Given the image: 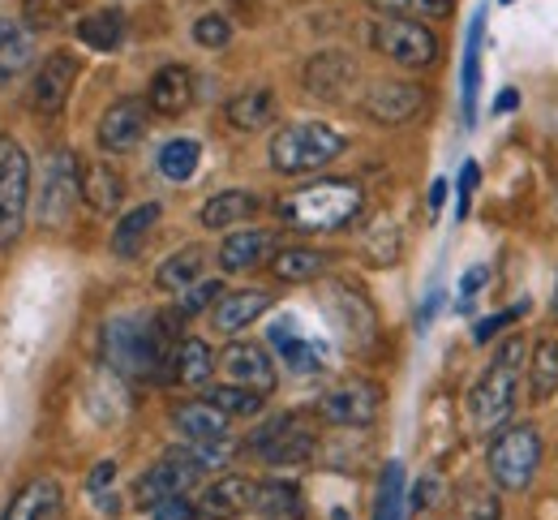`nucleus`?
I'll list each match as a JSON object with an SVG mask.
<instances>
[{
  "mask_svg": "<svg viewBox=\"0 0 558 520\" xmlns=\"http://www.w3.org/2000/svg\"><path fill=\"white\" fill-rule=\"evenodd\" d=\"M271 293L263 289H236V293H223V298L210 305V327L219 336H241L254 318H263L271 310Z\"/></svg>",
  "mask_w": 558,
  "mask_h": 520,
  "instance_id": "20",
  "label": "nucleus"
},
{
  "mask_svg": "<svg viewBox=\"0 0 558 520\" xmlns=\"http://www.w3.org/2000/svg\"><path fill=\"white\" fill-rule=\"evenodd\" d=\"M194 99H198V77L190 65H163V70H155L150 86H146V104L159 117H185L194 108Z\"/></svg>",
  "mask_w": 558,
  "mask_h": 520,
  "instance_id": "18",
  "label": "nucleus"
},
{
  "mask_svg": "<svg viewBox=\"0 0 558 520\" xmlns=\"http://www.w3.org/2000/svg\"><path fill=\"white\" fill-rule=\"evenodd\" d=\"M254 499H258V482L245 477V473H219L215 482L203 486L198 495V520H236L245 512H254Z\"/></svg>",
  "mask_w": 558,
  "mask_h": 520,
  "instance_id": "17",
  "label": "nucleus"
},
{
  "mask_svg": "<svg viewBox=\"0 0 558 520\" xmlns=\"http://www.w3.org/2000/svg\"><path fill=\"white\" fill-rule=\"evenodd\" d=\"M429 95L425 86L413 77H374L361 95V112L374 121V125H387V130H400V125H413L421 112H425Z\"/></svg>",
  "mask_w": 558,
  "mask_h": 520,
  "instance_id": "10",
  "label": "nucleus"
},
{
  "mask_svg": "<svg viewBox=\"0 0 558 520\" xmlns=\"http://www.w3.org/2000/svg\"><path fill=\"white\" fill-rule=\"evenodd\" d=\"M374 9L391 13V17H447L456 9V0H369Z\"/></svg>",
  "mask_w": 558,
  "mask_h": 520,
  "instance_id": "42",
  "label": "nucleus"
},
{
  "mask_svg": "<svg viewBox=\"0 0 558 520\" xmlns=\"http://www.w3.org/2000/svg\"><path fill=\"white\" fill-rule=\"evenodd\" d=\"M181 318L168 314H112L99 331V353L121 378H163L172 374V353L181 344L177 336Z\"/></svg>",
  "mask_w": 558,
  "mask_h": 520,
  "instance_id": "1",
  "label": "nucleus"
},
{
  "mask_svg": "<svg viewBox=\"0 0 558 520\" xmlns=\"http://www.w3.org/2000/svg\"><path fill=\"white\" fill-rule=\"evenodd\" d=\"M163 216V207L159 203H138L134 211H125L117 228H112V254L117 258H138L142 245H146V237L155 232V223Z\"/></svg>",
  "mask_w": 558,
  "mask_h": 520,
  "instance_id": "27",
  "label": "nucleus"
},
{
  "mask_svg": "<svg viewBox=\"0 0 558 520\" xmlns=\"http://www.w3.org/2000/svg\"><path fill=\"white\" fill-rule=\"evenodd\" d=\"M203 271H207V250L203 245H185V250H177L172 258H163L155 267V285L163 293H185L190 285L203 280Z\"/></svg>",
  "mask_w": 558,
  "mask_h": 520,
  "instance_id": "31",
  "label": "nucleus"
},
{
  "mask_svg": "<svg viewBox=\"0 0 558 520\" xmlns=\"http://www.w3.org/2000/svg\"><path fill=\"white\" fill-rule=\"evenodd\" d=\"M228 422H232V418L219 413L207 396L185 400V404L172 409V426H177V435H181L185 444H219V439H228Z\"/></svg>",
  "mask_w": 558,
  "mask_h": 520,
  "instance_id": "21",
  "label": "nucleus"
},
{
  "mask_svg": "<svg viewBox=\"0 0 558 520\" xmlns=\"http://www.w3.org/2000/svg\"><path fill=\"white\" fill-rule=\"evenodd\" d=\"M356 82H361V65L352 61L349 52H336V48L310 57L305 70H301V86H305L314 99H323V104H340V99H349Z\"/></svg>",
  "mask_w": 558,
  "mask_h": 520,
  "instance_id": "16",
  "label": "nucleus"
},
{
  "mask_svg": "<svg viewBox=\"0 0 558 520\" xmlns=\"http://www.w3.org/2000/svg\"><path fill=\"white\" fill-rule=\"evenodd\" d=\"M442 203H447V181H442V177H438V181H434V185H429V211H434V216H438V211H442Z\"/></svg>",
  "mask_w": 558,
  "mask_h": 520,
  "instance_id": "51",
  "label": "nucleus"
},
{
  "mask_svg": "<svg viewBox=\"0 0 558 520\" xmlns=\"http://www.w3.org/2000/svg\"><path fill=\"white\" fill-rule=\"evenodd\" d=\"M438 499H442V477H438V473H421L413 495H409V508H413V512H425V508H434Z\"/></svg>",
  "mask_w": 558,
  "mask_h": 520,
  "instance_id": "46",
  "label": "nucleus"
},
{
  "mask_svg": "<svg viewBox=\"0 0 558 520\" xmlns=\"http://www.w3.org/2000/svg\"><path fill=\"white\" fill-rule=\"evenodd\" d=\"M150 520H198V508H194V499H185V495H172V499H159L155 508H146Z\"/></svg>",
  "mask_w": 558,
  "mask_h": 520,
  "instance_id": "48",
  "label": "nucleus"
},
{
  "mask_svg": "<svg viewBox=\"0 0 558 520\" xmlns=\"http://www.w3.org/2000/svg\"><path fill=\"white\" fill-rule=\"evenodd\" d=\"M524 349H529V344H524L520 336L502 340L498 353L489 358L486 371L473 378V387H469V396H464V413H469V426H473V431H502L507 418L515 413L520 378H524V362H529Z\"/></svg>",
  "mask_w": 558,
  "mask_h": 520,
  "instance_id": "3",
  "label": "nucleus"
},
{
  "mask_svg": "<svg viewBox=\"0 0 558 520\" xmlns=\"http://www.w3.org/2000/svg\"><path fill=\"white\" fill-rule=\"evenodd\" d=\"M529 371V400L533 404H546L558 396V340L555 336H542L524 362Z\"/></svg>",
  "mask_w": 558,
  "mask_h": 520,
  "instance_id": "30",
  "label": "nucleus"
},
{
  "mask_svg": "<svg viewBox=\"0 0 558 520\" xmlns=\"http://www.w3.org/2000/svg\"><path fill=\"white\" fill-rule=\"evenodd\" d=\"M35 61V39L22 22H0V86Z\"/></svg>",
  "mask_w": 558,
  "mask_h": 520,
  "instance_id": "36",
  "label": "nucleus"
},
{
  "mask_svg": "<svg viewBox=\"0 0 558 520\" xmlns=\"http://www.w3.org/2000/svg\"><path fill=\"white\" fill-rule=\"evenodd\" d=\"M219 298H223V285L203 276L198 285H190L185 293H177V305H172V314H177V318H194V314L210 310V305H215Z\"/></svg>",
  "mask_w": 558,
  "mask_h": 520,
  "instance_id": "41",
  "label": "nucleus"
},
{
  "mask_svg": "<svg viewBox=\"0 0 558 520\" xmlns=\"http://www.w3.org/2000/svg\"><path fill=\"white\" fill-rule=\"evenodd\" d=\"M258 194H250V190H219V194H210L207 203H203V211H198V223L210 228V232H232V228H241L245 220H254L258 216Z\"/></svg>",
  "mask_w": 558,
  "mask_h": 520,
  "instance_id": "25",
  "label": "nucleus"
},
{
  "mask_svg": "<svg viewBox=\"0 0 558 520\" xmlns=\"http://www.w3.org/2000/svg\"><path fill=\"white\" fill-rule=\"evenodd\" d=\"M482 44H486V13L473 17L469 44H464V77H460V99H464V125L477 121V90H482Z\"/></svg>",
  "mask_w": 558,
  "mask_h": 520,
  "instance_id": "34",
  "label": "nucleus"
},
{
  "mask_svg": "<svg viewBox=\"0 0 558 520\" xmlns=\"http://www.w3.org/2000/svg\"><path fill=\"white\" fill-rule=\"evenodd\" d=\"M344 150H349V138L340 130H331L323 121H292V125L276 130L267 155H271V168L276 172L301 177V172H318V168L336 164Z\"/></svg>",
  "mask_w": 558,
  "mask_h": 520,
  "instance_id": "4",
  "label": "nucleus"
},
{
  "mask_svg": "<svg viewBox=\"0 0 558 520\" xmlns=\"http://www.w3.org/2000/svg\"><path fill=\"white\" fill-rule=\"evenodd\" d=\"M271 254H276V232H267V228H232L219 241V254L215 258H219V271L241 276V271L263 267Z\"/></svg>",
  "mask_w": 558,
  "mask_h": 520,
  "instance_id": "19",
  "label": "nucleus"
},
{
  "mask_svg": "<svg viewBox=\"0 0 558 520\" xmlns=\"http://www.w3.org/2000/svg\"><path fill=\"white\" fill-rule=\"evenodd\" d=\"M486 280H489V267H486V263H477V267H469V271L460 276V310H469L473 301L482 298Z\"/></svg>",
  "mask_w": 558,
  "mask_h": 520,
  "instance_id": "49",
  "label": "nucleus"
},
{
  "mask_svg": "<svg viewBox=\"0 0 558 520\" xmlns=\"http://www.w3.org/2000/svg\"><path fill=\"white\" fill-rule=\"evenodd\" d=\"M112 482H117V460H99L90 473H86V495H90V504L104 512V517H112L121 504H117V495H112Z\"/></svg>",
  "mask_w": 558,
  "mask_h": 520,
  "instance_id": "40",
  "label": "nucleus"
},
{
  "mask_svg": "<svg viewBox=\"0 0 558 520\" xmlns=\"http://www.w3.org/2000/svg\"><path fill=\"white\" fill-rule=\"evenodd\" d=\"M336 305H340V327L349 331L356 344H365L369 336H374V310H369V301L356 298L352 289H336Z\"/></svg>",
  "mask_w": 558,
  "mask_h": 520,
  "instance_id": "39",
  "label": "nucleus"
},
{
  "mask_svg": "<svg viewBox=\"0 0 558 520\" xmlns=\"http://www.w3.org/2000/svg\"><path fill=\"white\" fill-rule=\"evenodd\" d=\"M203 396H207L219 413H228V418H258L263 404H267V396H258L250 387H236V383H215Z\"/></svg>",
  "mask_w": 558,
  "mask_h": 520,
  "instance_id": "38",
  "label": "nucleus"
},
{
  "mask_svg": "<svg viewBox=\"0 0 558 520\" xmlns=\"http://www.w3.org/2000/svg\"><path fill=\"white\" fill-rule=\"evenodd\" d=\"M271 349H276L279 358H283V366L296 374H314L323 371V344L318 340H310L305 331H301V323L296 318H279L276 327H271Z\"/></svg>",
  "mask_w": 558,
  "mask_h": 520,
  "instance_id": "24",
  "label": "nucleus"
},
{
  "mask_svg": "<svg viewBox=\"0 0 558 520\" xmlns=\"http://www.w3.org/2000/svg\"><path fill=\"white\" fill-rule=\"evenodd\" d=\"M460 520H502V499L489 486H473L460 504Z\"/></svg>",
  "mask_w": 558,
  "mask_h": 520,
  "instance_id": "44",
  "label": "nucleus"
},
{
  "mask_svg": "<svg viewBox=\"0 0 558 520\" xmlns=\"http://www.w3.org/2000/svg\"><path fill=\"white\" fill-rule=\"evenodd\" d=\"M365 207V190L352 177H323L314 185H301L276 203L279 223L296 232H340L349 228Z\"/></svg>",
  "mask_w": 558,
  "mask_h": 520,
  "instance_id": "2",
  "label": "nucleus"
},
{
  "mask_svg": "<svg viewBox=\"0 0 558 520\" xmlns=\"http://www.w3.org/2000/svg\"><path fill=\"white\" fill-rule=\"evenodd\" d=\"M524 310H529V305L520 301L515 310H498V314H489V318H482V323L473 327V340H477V344H489V340H494V336H498L502 327H511V323H515V314H524Z\"/></svg>",
  "mask_w": 558,
  "mask_h": 520,
  "instance_id": "47",
  "label": "nucleus"
},
{
  "mask_svg": "<svg viewBox=\"0 0 558 520\" xmlns=\"http://www.w3.org/2000/svg\"><path fill=\"white\" fill-rule=\"evenodd\" d=\"M215 353H210L207 340H198V336H181V344H177V353H172V378L181 383V387H207L210 374H215Z\"/></svg>",
  "mask_w": 558,
  "mask_h": 520,
  "instance_id": "32",
  "label": "nucleus"
},
{
  "mask_svg": "<svg viewBox=\"0 0 558 520\" xmlns=\"http://www.w3.org/2000/svg\"><path fill=\"white\" fill-rule=\"evenodd\" d=\"M215 371L223 374V383L250 387V391H258V396H271L279 383L276 362H271L267 344H254V340H232V344L219 353Z\"/></svg>",
  "mask_w": 558,
  "mask_h": 520,
  "instance_id": "14",
  "label": "nucleus"
},
{
  "mask_svg": "<svg viewBox=\"0 0 558 520\" xmlns=\"http://www.w3.org/2000/svg\"><path fill=\"white\" fill-rule=\"evenodd\" d=\"M404 504H409V486H404V464H400V460H391V464H383V477H378L374 520H404Z\"/></svg>",
  "mask_w": 558,
  "mask_h": 520,
  "instance_id": "37",
  "label": "nucleus"
},
{
  "mask_svg": "<svg viewBox=\"0 0 558 520\" xmlns=\"http://www.w3.org/2000/svg\"><path fill=\"white\" fill-rule=\"evenodd\" d=\"M477 181H482V168H477V159H464V168H460V198H456V216L464 220L469 211H473V194H477Z\"/></svg>",
  "mask_w": 558,
  "mask_h": 520,
  "instance_id": "45",
  "label": "nucleus"
},
{
  "mask_svg": "<svg viewBox=\"0 0 558 520\" xmlns=\"http://www.w3.org/2000/svg\"><path fill=\"white\" fill-rule=\"evenodd\" d=\"M198 164H203V143H198V138H168V143L159 147V155H155L159 177L172 181V185H185V181L198 172Z\"/></svg>",
  "mask_w": 558,
  "mask_h": 520,
  "instance_id": "35",
  "label": "nucleus"
},
{
  "mask_svg": "<svg viewBox=\"0 0 558 520\" xmlns=\"http://www.w3.org/2000/svg\"><path fill=\"white\" fill-rule=\"evenodd\" d=\"M125 9L117 4H104V9H90L82 22H77V39L90 48V52H121L125 48Z\"/></svg>",
  "mask_w": 558,
  "mask_h": 520,
  "instance_id": "26",
  "label": "nucleus"
},
{
  "mask_svg": "<svg viewBox=\"0 0 558 520\" xmlns=\"http://www.w3.org/2000/svg\"><path fill=\"white\" fill-rule=\"evenodd\" d=\"M515 108H520V90H515V86L498 90V99H494V112H502V117H507V112H515Z\"/></svg>",
  "mask_w": 558,
  "mask_h": 520,
  "instance_id": "50",
  "label": "nucleus"
},
{
  "mask_svg": "<svg viewBox=\"0 0 558 520\" xmlns=\"http://www.w3.org/2000/svg\"><path fill=\"white\" fill-rule=\"evenodd\" d=\"M77 74H82V65H77L73 52H48V61H39V70L31 77V108H35L39 117L65 112Z\"/></svg>",
  "mask_w": 558,
  "mask_h": 520,
  "instance_id": "15",
  "label": "nucleus"
},
{
  "mask_svg": "<svg viewBox=\"0 0 558 520\" xmlns=\"http://www.w3.org/2000/svg\"><path fill=\"white\" fill-rule=\"evenodd\" d=\"M542 456H546V444H542V431L533 422L502 426V431H494V439L486 447L489 482L507 495H520V491L533 486V477L542 469Z\"/></svg>",
  "mask_w": 558,
  "mask_h": 520,
  "instance_id": "5",
  "label": "nucleus"
},
{
  "mask_svg": "<svg viewBox=\"0 0 558 520\" xmlns=\"http://www.w3.org/2000/svg\"><path fill=\"white\" fill-rule=\"evenodd\" d=\"M198 482H203V469H198L181 447H172V451H163L150 469L138 473V482H134V504L146 512V508H155L159 499H172V495L194 491Z\"/></svg>",
  "mask_w": 558,
  "mask_h": 520,
  "instance_id": "12",
  "label": "nucleus"
},
{
  "mask_svg": "<svg viewBox=\"0 0 558 520\" xmlns=\"http://www.w3.org/2000/svg\"><path fill=\"white\" fill-rule=\"evenodd\" d=\"M555 314H558V280H555Z\"/></svg>",
  "mask_w": 558,
  "mask_h": 520,
  "instance_id": "53",
  "label": "nucleus"
},
{
  "mask_svg": "<svg viewBox=\"0 0 558 520\" xmlns=\"http://www.w3.org/2000/svg\"><path fill=\"white\" fill-rule=\"evenodd\" d=\"M121 198H125V181H121L117 168H108V164H86L82 168V203L90 211L112 216L121 207Z\"/></svg>",
  "mask_w": 558,
  "mask_h": 520,
  "instance_id": "29",
  "label": "nucleus"
},
{
  "mask_svg": "<svg viewBox=\"0 0 558 520\" xmlns=\"http://www.w3.org/2000/svg\"><path fill=\"white\" fill-rule=\"evenodd\" d=\"M327 271V254L310 245H283L271 254V276L279 285H314Z\"/></svg>",
  "mask_w": 558,
  "mask_h": 520,
  "instance_id": "28",
  "label": "nucleus"
},
{
  "mask_svg": "<svg viewBox=\"0 0 558 520\" xmlns=\"http://www.w3.org/2000/svg\"><path fill=\"white\" fill-rule=\"evenodd\" d=\"M336 520H352V517H349V512H336Z\"/></svg>",
  "mask_w": 558,
  "mask_h": 520,
  "instance_id": "52",
  "label": "nucleus"
},
{
  "mask_svg": "<svg viewBox=\"0 0 558 520\" xmlns=\"http://www.w3.org/2000/svg\"><path fill=\"white\" fill-rule=\"evenodd\" d=\"M31 155L17 147L13 138L0 143V245H13L26 228V211H31Z\"/></svg>",
  "mask_w": 558,
  "mask_h": 520,
  "instance_id": "9",
  "label": "nucleus"
},
{
  "mask_svg": "<svg viewBox=\"0 0 558 520\" xmlns=\"http://www.w3.org/2000/svg\"><path fill=\"white\" fill-rule=\"evenodd\" d=\"M61 504H65V495H61L57 477H31L9 499V508H4L0 520H61Z\"/></svg>",
  "mask_w": 558,
  "mask_h": 520,
  "instance_id": "23",
  "label": "nucleus"
},
{
  "mask_svg": "<svg viewBox=\"0 0 558 520\" xmlns=\"http://www.w3.org/2000/svg\"><path fill=\"white\" fill-rule=\"evenodd\" d=\"M254 512H258L263 520H301L305 517L301 486H296V482H288V477H267V482H258Z\"/></svg>",
  "mask_w": 558,
  "mask_h": 520,
  "instance_id": "33",
  "label": "nucleus"
},
{
  "mask_svg": "<svg viewBox=\"0 0 558 520\" xmlns=\"http://www.w3.org/2000/svg\"><path fill=\"white\" fill-rule=\"evenodd\" d=\"M314 413L327 422V426H340V431H365L378 422L383 413V387L369 383V378H349V383H336L331 391L318 396Z\"/></svg>",
  "mask_w": 558,
  "mask_h": 520,
  "instance_id": "11",
  "label": "nucleus"
},
{
  "mask_svg": "<svg viewBox=\"0 0 558 520\" xmlns=\"http://www.w3.org/2000/svg\"><path fill=\"white\" fill-rule=\"evenodd\" d=\"M194 44H198V48H210V52L228 48V44H232V22H228L223 13H203V17L194 22Z\"/></svg>",
  "mask_w": 558,
  "mask_h": 520,
  "instance_id": "43",
  "label": "nucleus"
},
{
  "mask_svg": "<svg viewBox=\"0 0 558 520\" xmlns=\"http://www.w3.org/2000/svg\"><path fill=\"white\" fill-rule=\"evenodd\" d=\"M31 198H35V216L44 223L61 228V223L70 220L73 207L82 203V164H77L73 150L57 147L44 159V172H39Z\"/></svg>",
  "mask_w": 558,
  "mask_h": 520,
  "instance_id": "7",
  "label": "nucleus"
},
{
  "mask_svg": "<svg viewBox=\"0 0 558 520\" xmlns=\"http://www.w3.org/2000/svg\"><path fill=\"white\" fill-rule=\"evenodd\" d=\"M146 130H150V104L138 95H125V99L108 104V112L95 125V138H99V150H108V155H130L134 147H142Z\"/></svg>",
  "mask_w": 558,
  "mask_h": 520,
  "instance_id": "13",
  "label": "nucleus"
},
{
  "mask_svg": "<svg viewBox=\"0 0 558 520\" xmlns=\"http://www.w3.org/2000/svg\"><path fill=\"white\" fill-rule=\"evenodd\" d=\"M276 112H279V104L271 86H245V90H236V95L223 104V121H228L232 130H241V134L267 130V125L276 121Z\"/></svg>",
  "mask_w": 558,
  "mask_h": 520,
  "instance_id": "22",
  "label": "nucleus"
},
{
  "mask_svg": "<svg viewBox=\"0 0 558 520\" xmlns=\"http://www.w3.org/2000/svg\"><path fill=\"white\" fill-rule=\"evenodd\" d=\"M369 44L396 61L400 70H425L438 61V35L417 22V17H391V13H378L369 22Z\"/></svg>",
  "mask_w": 558,
  "mask_h": 520,
  "instance_id": "8",
  "label": "nucleus"
},
{
  "mask_svg": "<svg viewBox=\"0 0 558 520\" xmlns=\"http://www.w3.org/2000/svg\"><path fill=\"white\" fill-rule=\"evenodd\" d=\"M241 447H245L254 460L271 464V469H288V464L314 460V451H318V431H314L305 418H296V413H276L271 422L254 426Z\"/></svg>",
  "mask_w": 558,
  "mask_h": 520,
  "instance_id": "6",
  "label": "nucleus"
}]
</instances>
